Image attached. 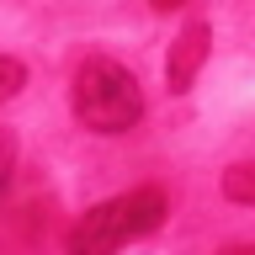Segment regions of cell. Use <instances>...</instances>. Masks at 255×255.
Masks as SVG:
<instances>
[{
	"mask_svg": "<svg viewBox=\"0 0 255 255\" xmlns=\"http://www.w3.org/2000/svg\"><path fill=\"white\" fill-rule=\"evenodd\" d=\"M165 213H170V197H165L159 186L117 191V197H107V202H96L91 213L69 229L64 250L69 255H117V250H128V245L149 239L159 223H165Z\"/></svg>",
	"mask_w": 255,
	"mask_h": 255,
	"instance_id": "obj_1",
	"label": "cell"
},
{
	"mask_svg": "<svg viewBox=\"0 0 255 255\" xmlns=\"http://www.w3.org/2000/svg\"><path fill=\"white\" fill-rule=\"evenodd\" d=\"M69 112H75L80 128H91V133H128V128H138L143 117V91L133 69L117 59H85L69 80Z\"/></svg>",
	"mask_w": 255,
	"mask_h": 255,
	"instance_id": "obj_2",
	"label": "cell"
},
{
	"mask_svg": "<svg viewBox=\"0 0 255 255\" xmlns=\"http://www.w3.org/2000/svg\"><path fill=\"white\" fill-rule=\"evenodd\" d=\"M207 53H213V27L197 16V21H186V27L175 32L170 53H165V85H170L175 96H181V91H191V80L202 75Z\"/></svg>",
	"mask_w": 255,
	"mask_h": 255,
	"instance_id": "obj_3",
	"label": "cell"
},
{
	"mask_svg": "<svg viewBox=\"0 0 255 255\" xmlns=\"http://www.w3.org/2000/svg\"><path fill=\"white\" fill-rule=\"evenodd\" d=\"M223 197H229V202H250V207H255V165H250V159L223 170Z\"/></svg>",
	"mask_w": 255,
	"mask_h": 255,
	"instance_id": "obj_4",
	"label": "cell"
},
{
	"mask_svg": "<svg viewBox=\"0 0 255 255\" xmlns=\"http://www.w3.org/2000/svg\"><path fill=\"white\" fill-rule=\"evenodd\" d=\"M21 85H27V64L11 59V53H0V107H5L11 96H21Z\"/></svg>",
	"mask_w": 255,
	"mask_h": 255,
	"instance_id": "obj_5",
	"label": "cell"
},
{
	"mask_svg": "<svg viewBox=\"0 0 255 255\" xmlns=\"http://www.w3.org/2000/svg\"><path fill=\"white\" fill-rule=\"evenodd\" d=\"M11 170H16V138H11V128H0V197L11 186Z\"/></svg>",
	"mask_w": 255,
	"mask_h": 255,
	"instance_id": "obj_6",
	"label": "cell"
},
{
	"mask_svg": "<svg viewBox=\"0 0 255 255\" xmlns=\"http://www.w3.org/2000/svg\"><path fill=\"white\" fill-rule=\"evenodd\" d=\"M149 5H154V11H181L186 0H149Z\"/></svg>",
	"mask_w": 255,
	"mask_h": 255,
	"instance_id": "obj_7",
	"label": "cell"
},
{
	"mask_svg": "<svg viewBox=\"0 0 255 255\" xmlns=\"http://www.w3.org/2000/svg\"><path fill=\"white\" fill-rule=\"evenodd\" d=\"M223 255H255V250H250V245H234V250H223Z\"/></svg>",
	"mask_w": 255,
	"mask_h": 255,
	"instance_id": "obj_8",
	"label": "cell"
}]
</instances>
